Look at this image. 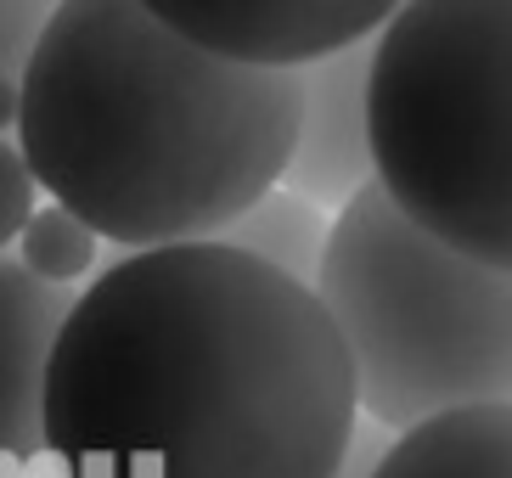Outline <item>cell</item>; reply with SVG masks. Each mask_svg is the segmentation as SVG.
<instances>
[{"instance_id":"cell-12","label":"cell","mask_w":512,"mask_h":478,"mask_svg":"<svg viewBox=\"0 0 512 478\" xmlns=\"http://www.w3.org/2000/svg\"><path fill=\"white\" fill-rule=\"evenodd\" d=\"M40 17H46L40 0H0V68H6V74L23 68L34 34H40Z\"/></svg>"},{"instance_id":"cell-4","label":"cell","mask_w":512,"mask_h":478,"mask_svg":"<svg viewBox=\"0 0 512 478\" xmlns=\"http://www.w3.org/2000/svg\"><path fill=\"white\" fill-rule=\"evenodd\" d=\"M310 293L344 344L355 417L366 428L394 439L451 411L507 405V270L422 237L377 186H361L327 220Z\"/></svg>"},{"instance_id":"cell-13","label":"cell","mask_w":512,"mask_h":478,"mask_svg":"<svg viewBox=\"0 0 512 478\" xmlns=\"http://www.w3.org/2000/svg\"><path fill=\"white\" fill-rule=\"evenodd\" d=\"M383 445H389V434H377V428H355V439H349V450H344V467H338V473L332 478H366L372 473V462L377 456H383Z\"/></svg>"},{"instance_id":"cell-10","label":"cell","mask_w":512,"mask_h":478,"mask_svg":"<svg viewBox=\"0 0 512 478\" xmlns=\"http://www.w3.org/2000/svg\"><path fill=\"white\" fill-rule=\"evenodd\" d=\"M17 265L29 270L40 287H62V293H79V287L91 282L96 270H102V242L74 220V214H62L57 203H40L29 214V225L17 231Z\"/></svg>"},{"instance_id":"cell-9","label":"cell","mask_w":512,"mask_h":478,"mask_svg":"<svg viewBox=\"0 0 512 478\" xmlns=\"http://www.w3.org/2000/svg\"><path fill=\"white\" fill-rule=\"evenodd\" d=\"M327 220L332 214L310 209V203H299L293 192L276 186L248 214H237L220 231V242L237 248V254H248V259H259L265 270H276L287 282L310 287L316 282V265H321V248H327Z\"/></svg>"},{"instance_id":"cell-8","label":"cell","mask_w":512,"mask_h":478,"mask_svg":"<svg viewBox=\"0 0 512 478\" xmlns=\"http://www.w3.org/2000/svg\"><path fill=\"white\" fill-rule=\"evenodd\" d=\"M366 478H512L507 405H473L394 434Z\"/></svg>"},{"instance_id":"cell-2","label":"cell","mask_w":512,"mask_h":478,"mask_svg":"<svg viewBox=\"0 0 512 478\" xmlns=\"http://www.w3.org/2000/svg\"><path fill=\"white\" fill-rule=\"evenodd\" d=\"M299 79L231 68L136 0H62L17 68V158L34 192L113 254L220 242L276 192Z\"/></svg>"},{"instance_id":"cell-11","label":"cell","mask_w":512,"mask_h":478,"mask_svg":"<svg viewBox=\"0 0 512 478\" xmlns=\"http://www.w3.org/2000/svg\"><path fill=\"white\" fill-rule=\"evenodd\" d=\"M34 209H40V192H34L29 169H23L12 141H0V254L17 242V231L29 225Z\"/></svg>"},{"instance_id":"cell-14","label":"cell","mask_w":512,"mask_h":478,"mask_svg":"<svg viewBox=\"0 0 512 478\" xmlns=\"http://www.w3.org/2000/svg\"><path fill=\"white\" fill-rule=\"evenodd\" d=\"M6 130H17V74L0 68V141H6Z\"/></svg>"},{"instance_id":"cell-7","label":"cell","mask_w":512,"mask_h":478,"mask_svg":"<svg viewBox=\"0 0 512 478\" xmlns=\"http://www.w3.org/2000/svg\"><path fill=\"white\" fill-rule=\"evenodd\" d=\"M74 293L40 287L12 254H0V478L34 473L40 456V383L46 355Z\"/></svg>"},{"instance_id":"cell-3","label":"cell","mask_w":512,"mask_h":478,"mask_svg":"<svg viewBox=\"0 0 512 478\" xmlns=\"http://www.w3.org/2000/svg\"><path fill=\"white\" fill-rule=\"evenodd\" d=\"M366 164L389 209L451 254L512 259V6L406 0L366 40Z\"/></svg>"},{"instance_id":"cell-5","label":"cell","mask_w":512,"mask_h":478,"mask_svg":"<svg viewBox=\"0 0 512 478\" xmlns=\"http://www.w3.org/2000/svg\"><path fill=\"white\" fill-rule=\"evenodd\" d=\"M389 0H254V6H164L152 12L186 45L259 74H299L389 23Z\"/></svg>"},{"instance_id":"cell-6","label":"cell","mask_w":512,"mask_h":478,"mask_svg":"<svg viewBox=\"0 0 512 478\" xmlns=\"http://www.w3.org/2000/svg\"><path fill=\"white\" fill-rule=\"evenodd\" d=\"M293 79H299V130H293V147H287L276 186L321 214H338L361 186H372L366 119H361L366 40L327 62H310Z\"/></svg>"},{"instance_id":"cell-1","label":"cell","mask_w":512,"mask_h":478,"mask_svg":"<svg viewBox=\"0 0 512 478\" xmlns=\"http://www.w3.org/2000/svg\"><path fill=\"white\" fill-rule=\"evenodd\" d=\"M355 428L316 293L226 242L107 259L40 383L57 478H332Z\"/></svg>"}]
</instances>
